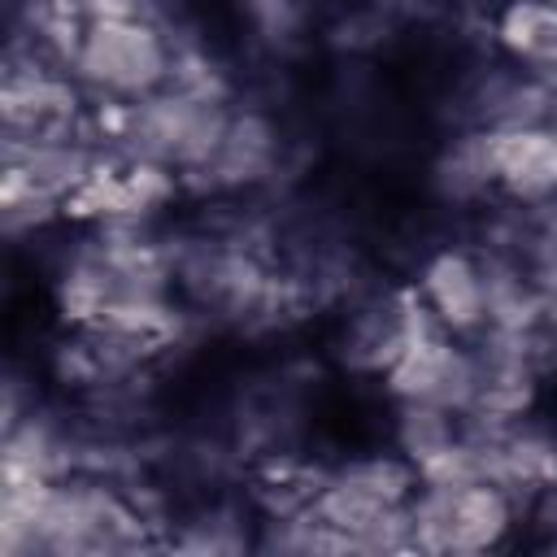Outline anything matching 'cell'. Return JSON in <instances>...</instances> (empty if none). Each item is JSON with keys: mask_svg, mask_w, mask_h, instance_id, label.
I'll return each instance as SVG.
<instances>
[{"mask_svg": "<svg viewBox=\"0 0 557 557\" xmlns=\"http://www.w3.org/2000/svg\"><path fill=\"white\" fill-rule=\"evenodd\" d=\"M457 413L440 409V405H413L400 400V422H396V444L400 457H409L413 466H426L431 457H440L448 444H457Z\"/></svg>", "mask_w": 557, "mask_h": 557, "instance_id": "obj_8", "label": "cell"}, {"mask_svg": "<svg viewBox=\"0 0 557 557\" xmlns=\"http://www.w3.org/2000/svg\"><path fill=\"white\" fill-rule=\"evenodd\" d=\"M70 70L104 100H144L170 83L174 48L148 17L87 22Z\"/></svg>", "mask_w": 557, "mask_h": 557, "instance_id": "obj_2", "label": "cell"}, {"mask_svg": "<svg viewBox=\"0 0 557 557\" xmlns=\"http://www.w3.org/2000/svg\"><path fill=\"white\" fill-rule=\"evenodd\" d=\"M418 292L431 309V318L448 331V335H474L487 326V283H483V265L461 252V248H444L422 265Z\"/></svg>", "mask_w": 557, "mask_h": 557, "instance_id": "obj_6", "label": "cell"}, {"mask_svg": "<svg viewBox=\"0 0 557 557\" xmlns=\"http://www.w3.org/2000/svg\"><path fill=\"white\" fill-rule=\"evenodd\" d=\"M496 39L513 65L557 87V0H509L496 17Z\"/></svg>", "mask_w": 557, "mask_h": 557, "instance_id": "obj_7", "label": "cell"}, {"mask_svg": "<svg viewBox=\"0 0 557 557\" xmlns=\"http://www.w3.org/2000/svg\"><path fill=\"white\" fill-rule=\"evenodd\" d=\"M383 383L396 400L470 413L483 392V361L470 357L461 344H453L444 326H422L383 370Z\"/></svg>", "mask_w": 557, "mask_h": 557, "instance_id": "obj_3", "label": "cell"}, {"mask_svg": "<svg viewBox=\"0 0 557 557\" xmlns=\"http://www.w3.org/2000/svg\"><path fill=\"white\" fill-rule=\"evenodd\" d=\"M487 139V174L509 200L540 205L557 196V122L483 131Z\"/></svg>", "mask_w": 557, "mask_h": 557, "instance_id": "obj_4", "label": "cell"}, {"mask_svg": "<svg viewBox=\"0 0 557 557\" xmlns=\"http://www.w3.org/2000/svg\"><path fill=\"white\" fill-rule=\"evenodd\" d=\"M274 161H278V126L265 113L248 109V113H231L213 157L183 178L209 191H239V187L270 178Z\"/></svg>", "mask_w": 557, "mask_h": 557, "instance_id": "obj_5", "label": "cell"}, {"mask_svg": "<svg viewBox=\"0 0 557 557\" xmlns=\"http://www.w3.org/2000/svg\"><path fill=\"white\" fill-rule=\"evenodd\" d=\"M226 122H231L226 100H205L178 87H161L144 100H126L117 148L126 152V161H157L183 178L213 157Z\"/></svg>", "mask_w": 557, "mask_h": 557, "instance_id": "obj_1", "label": "cell"}]
</instances>
